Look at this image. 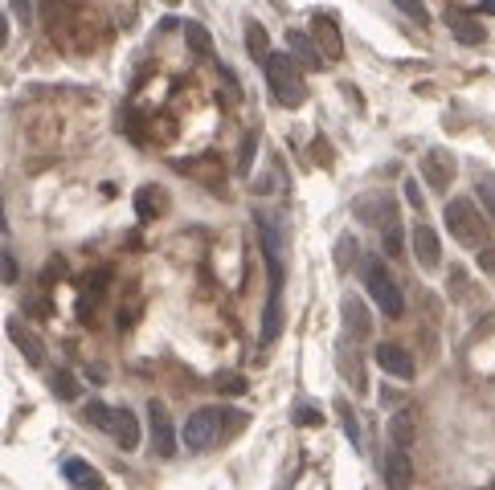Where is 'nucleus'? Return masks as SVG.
Wrapping results in <instances>:
<instances>
[{
  "mask_svg": "<svg viewBox=\"0 0 495 490\" xmlns=\"http://www.w3.org/2000/svg\"><path fill=\"white\" fill-rule=\"evenodd\" d=\"M246 425V413H238V409H197L193 417L185 421V445L189 450H214L217 442H225L233 429H242Z\"/></svg>",
  "mask_w": 495,
  "mask_h": 490,
  "instance_id": "1",
  "label": "nucleus"
},
{
  "mask_svg": "<svg viewBox=\"0 0 495 490\" xmlns=\"http://www.w3.org/2000/svg\"><path fill=\"white\" fill-rule=\"evenodd\" d=\"M357 274H360V282H365V290L373 295V303H377L381 315H385V319H401V311H406V295H401L398 278L389 274L385 258H377V253L357 258Z\"/></svg>",
  "mask_w": 495,
  "mask_h": 490,
  "instance_id": "2",
  "label": "nucleus"
},
{
  "mask_svg": "<svg viewBox=\"0 0 495 490\" xmlns=\"http://www.w3.org/2000/svg\"><path fill=\"white\" fill-rule=\"evenodd\" d=\"M442 221H447L450 237H455L458 245H475V250H483V245H487V217H483V209H479L471 196H455V201H447Z\"/></svg>",
  "mask_w": 495,
  "mask_h": 490,
  "instance_id": "3",
  "label": "nucleus"
},
{
  "mask_svg": "<svg viewBox=\"0 0 495 490\" xmlns=\"http://www.w3.org/2000/svg\"><path fill=\"white\" fill-rule=\"evenodd\" d=\"M266 70V90L274 95V103L287 106V111H295V106L303 103V70L299 62L291 58V54H271V58L263 62Z\"/></svg>",
  "mask_w": 495,
  "mask_h": 490,
  "instance_id": "4",
  "label": "nucleus"
},
{
  "mask_svg": "<svg viewBox=\"0 0 495 490\" xmlns=\"http://www.w3.org/2000/svg\"><path fill=\"white\" fill-rule=\"evenodd\" d=\"M254 225H258V241H263L271 282L282 287V274H287V229H282V221L271 217V212H254Z\"/></svg>",
  "mask_w": 495,
  "mask_h": 490,
  "instance_id": "5",
  "label": "nucleus"
},
{
  "mask_svg": "<svg viewBox=\"0 0 495 490\" xmlns=\"http://www.w3.org/2000/svg\"><path fill=\"white\" fill-rule=\"evenodd\" d=\"M340 327H344V339H348V344H365V339L373 336V315L360 295L340 298Z\"/></svg>",
  "mask_w": 495,
  "mask_h": 490,
  "instance_id": "6",
  "label": "nucleus"
},
{
  "mask_svg": "<svg viewBox=\"0 0 495 490\" xmlns=\"http://www.w3.org/2000/svg\"><path fill=\"white\" fill-rule=\"evenodd\" d=\"M147 429H152V450L160 458H172L176 453V425L168 417L164 401H147Z\"/></svg>",
  "mask_w": 495,
  "mask_h": 490,
  "instance_id": "7",
  "label": "nucleus"
},
{
  "mask_svg": "<svg viewBox=\"0 0 495 490\" xmlns=\"http://www.w3.org/2000/svg\"><path fill=\"white\" fill-rule=\"evenodd\" d=\"M455 155L447 152V147H430L426 155H422V180L434 188V193H447L450 184H455Z\"/></svg>",
  "mask_w": 495,
  "mask_h": 490,
  "instance_id": "8",
  "label": "nucleus"
},
{
  "mask_svg": "<svg viewBox=\"0 0 495 490\" xmlns=\"http://www.w3.org/2000/svg\"><path fill=\"white\" fill-rule=\"evenodd\" d=\"M357 217L365 225H377L381 233L398 225V201H389L385 193H373V196H360L357 201Z\"/></svg>",
  "mask_w": 495,
  "mask_h": 490,
  "instance_id": "9",
  "label": "nucleus"
},
{
  "mask_svg": "<svg viewBox=\"0 0 495 490\" xmlns=\"http://www.w3.org/2000/svg\"><path fill=\"white\" fill-rule=\"evenodd\" d=\"M4 331H9L13 347H17V352H21L25 360H29L33 368H41V364H46V344H41V339H38V331H33V327L25 323V319H9V323H4Z\"/></svg>",
  "mask_w": 495,
  "mask_h": 490,
  "instance_id": "10",
  "label": "nucleus"
},
{
  "mask_svg": "<svg viewBox=\"0 0 495 490\" xmlns=\"http://www.w3.org/2000/svg\"><path fill=\"white\" fill-rule=\"evenodd\" d=\"M311 41H315V49H320V58H344V37H340V25L331 17H315L311 21Z\"/></svg>",
  "mask_w": 495,
  "mask_h": 490,
  "instance_id": "11",
  "label": "nucleus"
},
{
  "mask_svg": "<svg viewBox=\"0 0 495 490\" xmlns=\"http://www.w3.org/2000/svg\"><path fill=\"white\" fill-rule=\"evenodd\" d=\"M447 29L455 33V41H463V46H483L487 41V29H483V21L479 17H471V12H463V9H447Z\"/></svg>",
  "mask_w": 495,
  "mask_h": 490,
  "instance_id": "12",
  "label": "nucleus"
},
{
  "mask_svg": "<svg viewBox=\"0 0 495 490\" xmlns=\"http://www.w3.org/2000/svg\"><path fill=\"white\" fill-rule=\"evenodd\" d=\"M414 258H418L422 270L442 266V241H438V229H430V225H414Z\"/></svg>",
  "mask_w": 495,
  "mask_h": 490,
  "instance_id": "13",
  "label": "nucleus"
},
{
  "mask_svg": "<svg viewBox=\"0 0 495 490\" xmlns=\"http://www.w3.org/2000/svg\"><path fill=\"white\" fill-rule=\"evenodd\" d=\"M111 437L119 442V450H136L139 445V417L131 409H111Z\"/></svg>",
  "mask_w": 495,
  "mask_h": 490,
  "instance_id": "14",
  "label": "nucleus"
},
{
  "mask_svg": "<svg viewBox=\"0 0 495 490\" xmlns=\"http://www.w3.org/2000/svg\"><path fill=\"white\" fill-rule=\"evenodd\" d=\"M377 364L385 368L389 376H398V380H409V376H414V356H409L401 344H381L377 347Z\"/></svg>",
  "mask_w": 495,
  "mask_h": 490,
  "instance_id": "15",
  "label": "nucleus"
},
{
  "mask_svg": "<svg viewBox=\"0 0 495 490\" xmlns=\"http://www.w3.org/2000/svg\"><path fill=\"white\" fill-rule=\"evenodd\" d=\"M62 474H66V482L74 490H103V474L87 458H66L62 461Z\"/></svg>",
  "mask_w": 495,
  "mask_h": 490,
  "instance_id": "16",
  "label": "nucleus"
},
{
  "mask_svg": "<svg viewBox=\"0 0 495 490\" xmlns=\"http://www.w3.org/2000/svg\"><path fill=\"white\" fill-rule=\"evenodd\" d=\"M287 46H291V58L299 62V70H323V58L320 49H315V41H311L307 29H287Z\"/></svg>",
  "mask_w": 495,
  "mask_h": 490,
  "instance_id": "17",
  "label": "nucleus"
},
{
  "mask_svg": "<svg viewBox=\"0 0 495 490\" xmlns=\"http://www.w3.org/2000/svg\"><path fill=\"white\" fill-rule=\"evenodd\" d=\"M409 478H414V461H409V453L406 450H389V458H385V482H389V490H406L409 486Z\"/></svg>",
  "mask_w": 495,
  "mask_h": 490,
  "instance_id": "18",
  "label": "nucleus"
},
{
  "mask_svg": "<svg viewBox=\"0 0 495 490\" xmlns=\"http://www.w3.org/2000/svg\"><path fill=\"white\" fill-rule=\"evenodd\" d=\"M279 331H282V287H274L271 282V295H266V311H263V347L266 344H274L279 339Z\"/></svg>",
  "mask_w": 495,
  "mask_h": 490,
  "instance_id": "19",
  "label": "nucleus"
},
{
  "mask_svg": "<svg viewBox=\"0 0 495 490\" xmlns=\"http://www.w3.org/2000/svg\"><path fill=\"white\" fill-rule=\"evenodd\" d=\"M246 49H250V58H254V62H266V58H271V37H266L263 21L246 17Z\"/></svg>",
  "mask_w": 495,
  "mask_h": 490,
  "instance_id": "20",
  "label": "nucleus"
},
{
  "mask_svg": "<svg viewBox=\"0 0 495 490\" xmlns=\"http://www.w3.org/2000/svg\"><path fill=\"white\" fill-rule=\"evenodd\" d=\"M136 209H139V217H144V221H152V217H160V212H164V193H160L155 184H147V188H139V193H136Z\"/></svg>",
  "mask_w": 495,
  "mask_h": 490,
  "instance_id": "21",
  "label": "nucleus"
},
{
  "mask_svg": "<svg viewBox=\"0 0 495 490\" xmlns=\"http://www.w3.org/2000/svg\"><path fill=\"white\" fill-rule=\"evenodd\" d=\"M340 372L348 376V385L357 388V393H365V388H369V385H365V368H360V356L352 352V344L340 347Z\"/></svg>",
  "mask_w": 495,
  "mask_h": 490,
  "instance_id": "22",
  "label": "nucleus"
},
{
  "mask_svg": "<svg viewBox=\"0 0 495 490\" xmlns=\"http://www.w3.org/2000/svg\"><path fill=\"white\" fill-rule=\"evenodd\" d=\"M49 388H54L58 401H78V380H74V372H66V368L49 372Z\"/></svg>",
  "mask_w": 495,
  "mask_h": 490,
  "instance_id": "23",
  "label": "nucleus"
},
{
  "mask_svg": "<svg viewBox=\"0 0 495 490\" xmlns=\"http://www.w3.org/2000/svg\"><path fill=\"white\" fill-rule=\"evenodd\" d=\"M103 287H107V270H98L95 278H87V290H82V307H78V315H82V319L95 311V303H98V295H103Z\"/></svg>",
  "mask_w": 495,
  "mask_h": 490,
  "instance_id": "24",
  "label": "nucleus"
},
{
  "mask_svg": "<svg viewBox=\"0 0 495 490\" xmlns=\"http://www.w3.org/2000/svg\"><path fill=\"white\" fill-rule=\"evenodd\" d=\"M389 433H393V445H398V450H406V445L414 442V421H409V413H393Z\"/></svg>",
  "mask_w": 495,
  "mask_h": 490,
  "instance_id": "25",
  "label": "nucleus"
},
{
  "mask_svg": "<svg viewBox=\"0 0 495 490\" xmlns=\"http://www.w3.org/2000/svg\"><path fill=\"white\" fill-rule=\"evenodd\" d=\"M331 258H336V270H352V266H357V241H352L348 233H344V237L336 241Z\"/></svg>",
  "mask_w": 495,
  "mask_h": 490,
  "instance_id": "26",
  "label": "nucleus"
},
{
  "mask_svg": "<svg viewBox=\"0 0 495 490\" xmlns=\"http://www.w3.org/2000/svg\"><path fill=\"white\" fill-rule=\"evenodd\" d=\"M185 33H189V49H193V54H214V41H209V33H205V25H197V21H189L185 25Z\"/></svg>",
  "mask_w": 495,
  "mask_h": 490,
  "instance_id": "27",
  "label": "nucleus"
},
{
  "mask_svg": "<svg viewBox=\"0 0 495 490\" xmlns=\"http://www.w3.org/2000/svg\"><path fill=\"white\" fill-rule=\"evenodd\" d=\"M336 417H340L344 433H348V442L360 445V425H357V413H352V404H348V401H336Z\"/></svg>",
  "mask_w": 495,
  "mask_h": 490,
  "instance_id": "28",
  "label": "nucleus"
},
{
  "mask_svg": "<svg viewBox=\"0 0 495 490\" xmlns=\"http://www.w3.org/2000/svg\"><path fill=\"white\" fill-rule=\"evenodd\" d=\"M475 196H479L475 204H483V217H495V176H483V180H479Z\"/></svg>",
  "mask_w": 495,
  "mask_h": 490,
  "instance_id": "29",
  "label": "nucleus"
},
{
  "mask_svg": "<svg viewBox=\"0 0 495 490\" xmlns=\"http://www.w3.org/2000/svg\"><path fill=\"white\" fill-rule=\"evenodd\" d=\"M82 417H87L95 429H111V409H107L103 401H90L87 409H82Z\"/></svg>",
  "mask_w": 495,
  "mask_h": 490,
  "instance_id": "30",
  "label": "nucleus"
},
{
  "mask_svg": "<svg viewBox=\"0 0 495 490\" xmlns=\"http://www.w3.org/2000/svg\"><path fill=\"white\" fill-rule=\"evenodd\" d=\"M295 425H311V429H320V425H323V413H320V409H315L311 401H299V404H295Z\"/></svg>",
  "mask_w": 495,
  "mask_h": 490,
  "instance_id": "31",
  "label": "nucleus"
},
{
  "mask_svg": "<svg viewBox=\"0 0 495 490\" xmlns=\"http://www.w3.org/2000/svg\"><path fill=\"white\" fill-rule=\"evenodd\" d=\"M254 152H258V135H246L242 152H238V172H242V176H250V168H254Z\"/></svg>",
  "mask_w": 495,
  "mask_h": 490,
  "instance_id": "32",
  "label": "nucleus"
},
{
  "mask_svg": "<svg viewBox=\"0 0 495 490\" xmlns=\"http://www.w3.org/2000/svg\"><path fill=\"white\" fill-rule=\"evenodd\" d=\"M401 12H406L409 21H418V25H430V12H426V4L422 0H393Z\"/></svg>",
  "mask_w": 495,
  "mask_h": 490,
  "instance_id": "33",
  "label": "nucleus"
},
{
  "mask_svg": "<svg viewBox=\"0 0 495 490\" xmlns=\"http://www.w3.org/2000/svg\"><path fill=\"white\" fill-rule=\"evenodd\" d=\"M217 388H222V393H230V396H238V393H246V376H238V372H217Z\"/></svg>",
  "mask_w": 495,
  "mask_h": 490,
  "instance_id": "34",
  "label": "nucleus"
},
{
  "mask_svg": "<svg viewBox=\"0 0 495 490\" xmlns=\"http://www.w3.org/2000/svg\"><path fill=\"white\" fill-rule=\"evenodd\" d=\"M401 193H406V204H409V209H426V201H422V184L418 180H414V176H406V184H401Z\"/></svg>",
  "mask_w": 495,
  "mask_h": 490,
  "instance_id": "35",
  "label": "nucleus"
},
{
  "mask_svg": "<svg viewBox=\"0 0 495 490\" xmlns=\"http://www.w3.org/2000/svg\"><path fill=\"white\" fill-rule=\"evenodd\" d=\"M21 278V270H17V258H13L9 250L0 253V282H4V287H13V282Z\"/></svg>",
  "mask_w": 495,
  "mask_h": 490,
  "instance_id": "36",
  "label": "nucleus"
},
{
  "mask_svg": "<svg viewBox=\"0 0 495 490\" xmlns=\"http://www.w3.org/2000/svg\"><path fill=\"white\" fill-rule=\"evenodd\" d=\"M381 241H385V253H389V258H401V250H406V245H401V225L385 229V233H381Z\"/></svg>",
  "mask_w": 495,
  "mask_h": 490,
  "instance_id": "37",
  "label": "nucleus"
},
{
  "mask_svg": "<svg viewBox=\"0 0 495 490\" xmlns=\"http://www.w3.org/2000/svg\"><path fill=\"white\" fill-rule=\"evenodd\" d=\"M13 12H17L21 25H29L33 21V0H13Z\"/></svg>",
  "mask_w": 495,
  "mask_h": 490,
  "instance_id": "38",
  "label": "nucleus"
},
{
  "mask_svg": "<svg viewBox=\"0 0 495 490\" xmlns=\"http://www.w3.org/2000/svg\"><path fill=\"white\" fill-rule=\"evenodd\" d=\"M479 266H483L487 274H495V245H483V250H479Z\"/></svg>",
  "mask_w": 495,
  "mask_h": 490,
  "instance_id": "39",
  "label": "nucleus"
},
{
  "mask_svg": "<svg viewBox=\"0 0 495 490\" xmlns=\"http://www.w3.org/2000/svg\"><path fill=\"white\" fill-rule=\"evenodd\" d=\"M4 41H9V17L0 12V49H4Z\"/></svg>",
  "mask_w": 495,
  "mask_h": 490,
  "instance_id": "40",
  "label": "nucleus"
},
{
  "mask_svg": "<svg viewBox=\"0 0 495 490\" xmlns=\"http://www.w3.org/2000/svg\"><path fill=\"white\" fill-rule=\"evenodd\" d=\"M9 229V221H4V204H0V233Z\"/></svg>",
  "mask_w": 495,
  "mask_h": 490,
  "instance_id": "41",
  "label": "nucleus"
},
{
  "mask_svg": "<svg viewBox=\"0 0 495 490\" xmlns=\"http://www.w3.org/2000/svg\"><path fill=\"white\" fill-rule=\"evenodd\" d=\"M483 12H495V0H483Z\"/></svg>",
  "mask_w": 495,
  "mask_h": 490,
  "instance_id": "42",
  "label": "nucleus"
},
{
  "mask_svg": "<svg viewBox=\"0 0 495 490\" xmlns=\"http://www.w3.org/2000/svg\"><path fill=\"white\" fill-rule=\"evenodd\" d=\"M164 4H180V0H164Z\"/></svg>",
  "mask_w": 495,
  "mask_h": 490,
  "instance_id": "43",
  "label": "nucleus"
},
{
  "mask_svg": "<svg viewBox=\"0 0 495 490\" xmlns=\"http://www.w3.org/2000/svg\"><path fill=\"white\" fill-rule=\"evenodd\" d=\"M491 490H495V486H491Z\"/></svg>",
  "mask_w": 495,
  "mask_h": 490,
  "instance_id": "44",
  "label": "nucleus"
}]
</instances>
